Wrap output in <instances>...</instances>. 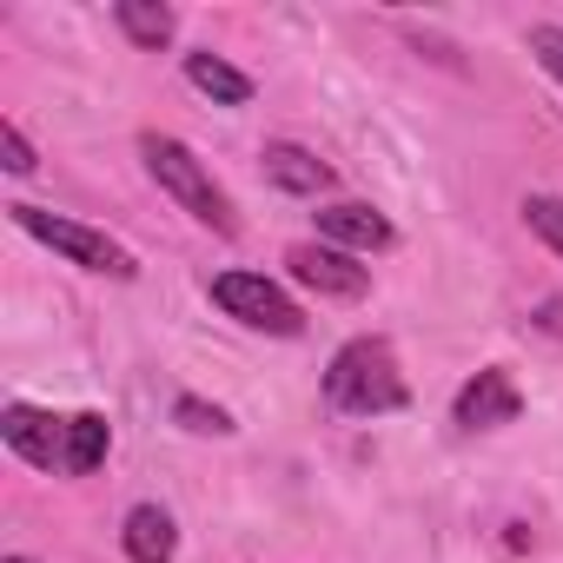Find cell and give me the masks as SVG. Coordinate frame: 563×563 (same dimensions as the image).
I'll return each mask as SVG.
<instances>
[{"mask_svg":"<svg viewBox=\"0 0 563 563\" xmlns=\"http://www.w3.org/2000/svg\"><path fill=\"white\" fill-rule=\"evenodd\" d=\"M325 405L339 418H385V411H405L411 405V385L398 372V352L391 339H345L325 365Z\"/></svg>","mask_w":563,"mask_h":563,"instance_id":"1","label":"cell"},{"mask_svg":"<svg viewBox=\"0 0 563 563\" xmlns=\"http://www.w3.org/2000/svg\"><path fill=\"white\" fill-rule=\"evenodd\" d=\"M140 159H146L153 186H159L179 212H192V219H199L206 232H219V239H239V212H232L225 186L212 179V166H206L186 140H173V133H140Z\"/></svg>","mask_w":563,"mask_h":563,"instance_id":"2","label":"cell"},{"mask_svg":"<svg viewBox=\"0 0 563 563\" xmlns=\"http://www.w3.org/2000/svg\"><path fill=\"white\" fill-rule=\"evenodd\" d=\"M523 41H530V54H537V67H543V74H550V80L563 87V27H556V21H537V27H530Z\"/></svg>","mask_w":563,"mask_h":563,"instance_id":"16","label":"cell"},{"mask_svg":"<svg viewBox=\"0 0 563 563\" xmlns=\"http://www.w3.org/2000/svg\"><path fill=\"white\" fill-rule=\"evenodd\" d=\"M0 444H8L21 464L34 471H67V418L14 398V405H0Z\"/></svg>","mask_w":563,"mask_h":563,"instance_id":"6","label":"cell"},{"mask_svg":"<svg viewBox=\"0 0 563 563\" xmlns=\"http://www.w3.org/2000/svg\"><path fill=\"white\" fill-rule=\"evenodd\" d=\"M206 299L225 319H239L245 332H265V339H299L306 332V306L278 286V278H265V272H219L206 286Z\"/></svg>","mask_w":563,"mask_h":563,"instance_id":"4","label":"cell"},{"mask_svg":"<svg viewBox=\"0 0 563 563\" xmlns=\"http://www.w3.org/2000/svg\"><path fill=\"white\" fill-rule=\"evenodd\" d=\"M173 424H179V431H192V438H232V431H239L225 405H206V398H192V391H179V398H173Z\"/></svg>","mask_w":563,"mask_h":563,"instance_id":"14","label":"cell"},{"mask_svg":"<svg viewBox=\"0 0 563 563\" xmlns=\"http://www.w3.org/2000/svg\"><path fill=\"white\" fill-rule=\"evenodd\" d=\"M312 219H319V239L339 245V252H352V258H372V252H391L398 245V225L378 206H365V199H332Z\"/></svg>","mask_w":563,"mask_h":563,"instance_id":"8","label":"cell"},{"mask_svg":"<svg viewBox=\"0 0 563 563\" xmlns=\"http://www.w3.org/2000/svg\"><path fill=\"white\" fill-rule=\"evenodd\" d=\"M517 411H523V391H517V378L504 365H484L451 398V424L457 431H504V424H517Z\"/></svg>","mask_w":563,"mask_h":563,"instance_id":"7","label":"cell"},{"mask_svg":"<svg viewBox=\"0 0 563 563\" xmlns=\"http://www.w3.org/2000/svg\"><path fill=\"white\" fill-rule=\"evenodd\" d=\"M286 272L299 278L306 292H319V299H365L372 292V265H358L352 252H339L325 239H299L286 252Z\"/></svg>","mask_w":563,"mask_h":563,"instance_id":"5","label":"cell"},{"mask_svg":"<svg viewBox=\"0 0 563 563\" xmlns=\"http://www.w3.org/2000/svg\"><path fill=\"white\" fill-rule=\"evenodd\" d=\"M258 166H265V179H272L278 192H292V199H319V192L339 186V173H332L312 146H299V140H265Z\"/></svg>","mask_w":563,"mask_h":563,"instance_id":"9","label":"cell"},{"mask_svg":"<svg viewBox=\"0 0 563 563\" xmlns=\"http://www.w3.org/2000/svg\"><path fill=\"white\" fill-rule=\"evenodd\" d=\"M523 225L563 258V192H530V199H523Z\"/></svg>","mask_w":563,"mask_h":563,"instance_id":"15","label":"cell"},{"mask_svg":"<svg viewBox=\"0 0 563 563\" xmlns=\"http://www.w3.org/2000/svg\"><path fill=\"white\" fill-rule=\"evenodd\" d=\"M120 550L126 563H173L179 556V523L166 504H133L126 523H120Z\"/></svg>","mask_w":563,"mask_h":563,"instance_id":"10","label":"cell"},{"mask_svg":"<svg viewBox=\"0 0 563 563\" xmlns=\"http://www.w3.org/2000/svg\"><path fill=\"white\" fill-rule=\"evenodd\" d=\"M113 21H120V34H126L140 54H159V47H173V34H179V14L159 8V0H113Z\"/></svg>","mask_w":563,"mask_h":563,"instance_id":"12","label":"cell"},{"mask_svg":"<svg viewBox=\"0 0 563 563\" xmlns=\"http://www.w3.org/2000/svg\"><path fill=\"white\" fill-rule=\"evenodd\" d=\"M8 563H34V556H8Z\"/></svg>","mask_w":563,"mask_h":563,"instance_id":"18","label":"cell"},{"mask_svg":"<svg viewBox=\"0 0 563 563\" xmlns=\"http://www.w3.org/2000/svg\"><path fill=\"white\" fill-rule=\"evenodd\" d=\"M186 87L192 93H206L212 107H245L252 100V74H239L225 54H212V47H192L186 54Z\"/></svg>","mask_w":563,"mask_h":563,"instance_id":"11","label":"cell"},{"mask_svg":"<svg viewBox=\"0 0 563 563\" xmlns=\"http://www.w3.org/2000/svg\"><path fill=\"white\" fill-rule=\"evenodd\" d=\"M0 166H8L14 179H27V173L41 166V159H34V140H27L14 120H0Z\"/></svg>","mask_w":563,"mask_h":563,"instance_id":"17","label":"cell"},{"mask_svg":"<svg viewBox=\"0 0 563 563\" xmlns=\"http://www.w3.org/2000/svg\"><path fill=\"white\" fill-rule=\"evenodd\" d=\"M113 451V424L107 411H74L67 418V477H93Z\"/></svg>","mask_w":563,"mask_h":563,"instance_id":"13","label":"cell"},{"mask_svg":"<svg viewBox=\"0 0 563 563\" xmlns=\"http://www.w3.org/2000/svg\"><path fill=\"white\" fill-rule=\"evenodd\" d=\"M8 219L27 232V239H41V245H54L67 265H80V272H93V278H120V286H133L140 278V258L113 239V232H100V225H87V219H67V212H47V206H8Z\"/></svg>","mask_w":563,"mask_h":563,"instance_id":"3","label":"cell"}]
</instances>
